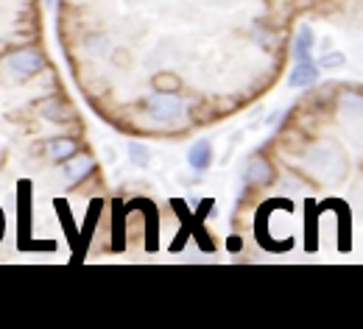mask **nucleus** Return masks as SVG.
Instances as JSON below:
<instances>
[{"label": "nucleus", "mask_w": 363, "mask_h": 329, "mask_svg": "<svg viewBox=\"0 0 363 329\" xmlns=\"http://www.w3.org/2000/svg\"><path fill=\"white\" fill-rule=\"evenodd\" d=\"M146 115L157 123H174L185 115V103L174 92H157L146 100Z\"/></svg>", "instance_id": "nucleus-1"}, {"label": "nucleus", "mask_w": 363, "mask_h": 329, "mask_svg": "<svg viewBox=\"0 0 363 329\" xmlns=\"http://www.w3.org/2000/svg\"><path fill=\"white\" fill-rule=\"evenodd\" d=\"M3 70H6L9 78L23 81V78H28V75H34V73L42 70V56L37 51H15V53L6 56Z\"/></svg>", "instance_id": "nucleus-2"}, {"label": "nucleus", "mask_w": 363, "mask_h": 329, "mask_svg": "<svg viewBox=\"0 0 363 329\" xmlns=\"http://www.w3.org/2000/svg\"><path fill=\"white\" fill-rule=\"evenodd\" d=\"M319 78V67L310 62V59H305V62H296V67L291 70V75H288V84L291 87H307V84H313Z\"/></svg>", "instance_id": "nucleus-3"}, {"label": "nucleus", "mask_w": 363, "mask_h": 329, "mask_svg": "<svg viewBox=\"0 0 363 329\" xmlns=\"http://www.w3.org/2000/svg\"><path fill=\"white\" fill-rule=\"evenodd\" d=\"M210 159H212V145H210V140H199V143L190 148V154H187V162H190V168H196V170L210 168Z\"/></svg>", "instance_id": "nucleus-4"}, {"label": "nucleus", "mask_w": 363, "mask_h": 329, "mask_svg": "<svg viewBox=\"0 0 363 329\" xmlns=\"http://www.w3.org/2000/svg\"><path fill=\"white\" fill-rule=\"evenodd\" d=\"M310 48H313V31L307 26H302L299 34H296V39H294V59L296 62L310 59Z\"/></svg>", "instance_id": "nucleus-5"}, {"label": "nucleus", "mask_w": 363, "mask_h": 329, "mask_svg": "<svg viewBox=\"0 0 363 329\" xmlns=\"http://www.w3.org/2000/svg\"><path fill=\"white\" fill-rule=\"evenodd\" d=\"M90 168H92V159H90V157H73V159L67 162V170H65L67 184H76L78 179H84Z\"/></svg>", "instance_id": "nucleus-6"}, {"label": "nucleus", "mask_w": 363, "mask_h": 329, "mask_svg": "<svg viewBox=\"0 0 363 329\" xmlns=\"http://www.w3.org/2000/svg\"><path fill=\"white\" fill-rule=\"evenodd\" d=\"M271 179V165L266 159H252L249 162V170H246V181L252 184H266Z\"/></svg>", "instance_id": "nucleus-7"}, {"label": "nucleus", "mask_w": 363, "mask_h": 329, "mask_svg": "<svg viewBox=\"0 0 363 329\" xmlns=\"http://www.w3.org/2000/svg\"><path fill=\"white\" fill-rule=\"evenodd\" d=\"M73 154H76V143L67 140V137H59V140L48 143V157L51 159H70Z\"/></svg>", "instance_id": "nucleus-8"}, {"label": "nucleus", "mask_w": 363, "mask_h": 329, "mask_svg": "<svg viewBox=\"0 0 363 329\" xmlns=\"http://www.w3.org/2000/svg\"><path fill=\"white\" fill-rule=\"evenodd\" d=\"M132 159L137 162V165H146L149 162V151H146V145H132Z\"/></svg>", "instance_id": "nucleus-9"}, {"label": "nucleus", "mask_w": 363, "mask_h": 329, "mask_svg": "<svg viewBox=\"0 0 363 329\" xmlns=\"http://www.w3.org/2000/svg\"><path fill=\"white\" fill-rule=\"evenodd\" d=\"M344 64V53H327L321 59V67H341Z\"/></svg>", "instance_id": "nucleus-10"}, {"label": "nucleus", "mask_w": 363, "mask_h": 329, "mask_svg": "<svg viewBox=\"0 0 363 329\" xmlns=\"http://www.w3.org/2000/svg\"><path fill=\"white\" fill-rule=\"evenodd\" d=\"M53 3H56V0H48V6H53Z\"/></svg>", "instance_id": "nucleus-11"}]
</instances>
